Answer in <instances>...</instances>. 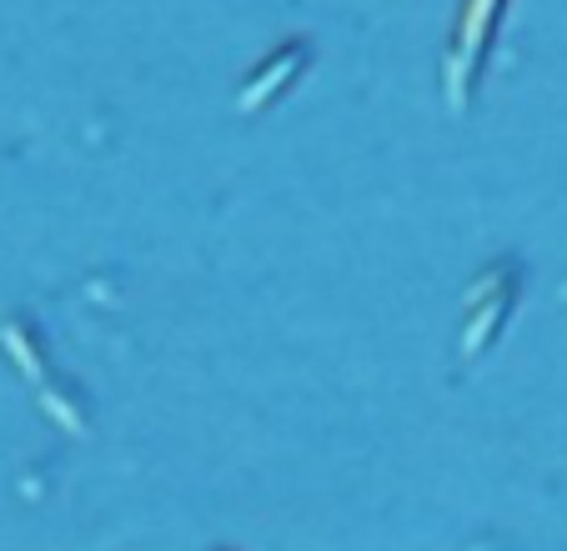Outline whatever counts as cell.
I'll use <instances>...</instances> for the list:
<instances>
[{
    "label": "cell",
    "mask_w": 567,
    "mask_h": 551,
    "mask_svg": "<svg viewBox=\"0 0 567 551\" xmlns=\"http://www.w3.org/2000/svg\"><path fill=\"white\" fill-rule=\"evenodd\" d=\"M307 65H311L307 41H281L277 51L261 55V65L241 81V91H236V111H241V116H261V111L277 106L291 85L307 75Z\"/></svg>",
    "instance_id": "3957f363"
},
{
    "label": "cell",
    "mask_w": 567,
    "mask_h": 551,
    "mask_svg": "<svg viewBox=\"0 0 567 551\" xmlns=\"http://www.w3.org/2000/svg\"><path fill=\"white\" fill-rule=\"evenodd\" d=\"M503 15H507V0H462L457 25H452V41H447V61H442V96H447L452 116L472 111L482 65H487L497 31H503Z\"/></svg>",
    "instance_id": "6da1fadb"
},
{
    "label": "cell",
    "mask_w": 567,
    "mask_h": 551,
    "mask_svg": "<svg viewBox=\"0 0 567 551\" xmlns=\"http://www.w3.org/2000/svg\"><path fill=\"white\" fill-rule=\"evenodd\" d=\"M517 287H523V271H517L513 256H497L487 271L467 287V301H462V361H477L497 346L507 316L517 306Z\"/></svg>",
    "instance_id": "7a4b0ae2"
}]
</instances>
